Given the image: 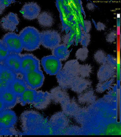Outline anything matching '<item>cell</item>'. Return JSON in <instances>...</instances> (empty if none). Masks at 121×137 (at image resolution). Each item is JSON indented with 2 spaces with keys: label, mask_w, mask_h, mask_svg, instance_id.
<instances>
[{
  "label": "cell",
  "mask_w": 121,
  "mask_h": 137,
  "mask_svg": "<svg viewBox=\"0 0 121 137\" xmlns=\"http://www.w3.org/2000/svg\"><path fill=\"white\" fill-rule=\"evenodd\" d=\"M52 100L50 92L28 88L17 97V102L23 106L30 104L36 108L41 110L46 108Z\"/></svg>",
  "instance_id": "cell-1"
},
{
  "label": "cell",
  "mask_w": 121,
  "mask_h": 137,
  "mask_svg": "<svg viewBox=\"0 0 121 137\" xmlns=\"http://www.w3.org/2000/svg\"><path fill=\"white\" fill-rule=\"evenodd\" d=\"M0 135H18L19 133L15 126L17 117L15 112L11 109H5L0 113Z\"/></svg>",
  "instance_id": "cell-3"
},
{
  "label": "cell",
  "mask_w": 121,
  "mask_h": 137,
  "mask_svg": "<svg viewBox=\"0 0 121 137\" xmlns=\"http://www.w3.org/2000/svg\"><path fill=\"white\" fill-rule=\"evenodd\" d=\"M19 35L23 49L25 50L34 51L41 44L40 32L34 27H25L20 32Z\"/></svg>",
  "instance_id": "cell-2"
},
{
  "label": "cell",
  "mask_w": 121,
  "mask_h": 137,
  "mask_svg": "<svg viewBox=\"0 0 121 137\" xmlns=\"http://www.w3.org/2000/svg\"><path fill=\"white\" fill-rule=\"evenodd\" d=\"M106 63L111 66L116 68L117 65V60L116 58L111 55L107 56Z\"/></svg>",
  "instance_id": "cell-26"
},
{
  "label": "cell",
  "mask_w": 121,
  "mask_h": 137,
  "mask_svg": "<svg viewBox=\"0 0 121 137\" xmlns=\"http://www.w3.org/2000/svg\"><path fill=\"white\" fill-rule=\"evenodd\" d=\"M0 98L4 102L6 109H11L17 103V96L9 88L0 92Z\"/></svg>",
  "instance_id": "cell-14"
},
{
  "label": "cell",
  "mask_w": 121,
  "mask_h": 137,
  "mask_svg": "<svg viewBox=\"0 0 121 137\" xmlns=\"http://www.w3.org/2000/svg\"><path fill=\"white\" fill-rule=\"evenodd\" d=\"M11 83L0 79V92L9 88Z\"/></svg>",
  "instance_id": "cell-27"
},
{
  "label": "cell",
  "mask_w": 121,
  "mask_h": 137,
  "mask_svg": "<svg viewBox=\"0 0 121 137\" xmlns=\"http://www.w3.org/2000/svg\"><path fill=\"white\" fill-rule=\"evenodd\" d=\"M6 109L4 104L0 98V113Z\"/></svg>",
  "instance_id": "cell-28"
},
{
  "label": "cell",
  "mask_w": 121,
  "mask_h": 137,
  "mask_svg": "<svg viewBox=\"0 0 121 137\" xmlns=\"http://www.w3.org/2000/svg\"><path fill=\"white\" fill-rule=\"evenodd\" d=\"M1 132V129L0 125V135Z\"/></svg>",
  "instance_id": "cell-29"
},
{
  "label": "cell",
  "mask_w": 121,
  "mask_h": 137,
  "mask_svg": "<svg viewBox=\"0 0 121 137\" xmlns=\"http://www.w3.org/2000/svg\"><path fill=\"white\" fill-rule=\"evenodd\" d=\"M21 63L20 54L10 53L3 64L16 74L20 73Z\"/></svg>",
  "instance_id": "cell-12"
},
{
  "label": "cell",
  "mask_w": 121,
  "mask_h": 137,
  "mask_svg": "<svg viewBox=\"0 0 121 137\" xmlns=\"http://www.w3.org/2000/svg\"><path fill=\"white\" fill-rule=\"evenodd\" d=\"M91 83L90 80L78 75L73 77L69 88L74 92L81 93L88 89Z\"/></svg>",
  "instance_id": "cell-11"
},
{
  "label": "cell",
  "mask_w": 121,
  "mask_h": 137,
  "mask_svg": "<svg viewBox=\"0 0 121 137\" xmlns=\"http://www.w3.org/2000/svg\"><path fill=\"white\" fill-rule=\"evenodd\" d=\"M19 23L17 15L10 12L2 18L0 21V26L4 31L13 32L16 29Z\"/></svg>",
  "instance_id": "cell-9"
},
{
  "label": "cell",
  "mask_w": 121,
  "mask_h": 137,
  "mask_svg": "<svg viewBox=\"0 0 121 137\" xmlns=\"http://www.w3.org/2000/svg\"><path fill=\"white\" fill-rule=\"evenodd\" d=\"M92 71V67L90 64H80L79 75L82 77L87 78L90 76Z\"/></svg>",
  "instance_id": "cell-20"
},
{
  "label": "cell",
  "mask_w": 121,
  "mask_h": 137,
  "mask_svg": "<svg viewBox=\"0 0 121 137\" xmlns=\"http://www.w3.org/2000/svg\"><path fill=\"white\" fill-rule=\"evenodd\" d=\"M37 18L39 24L43 27H50L54 24V20L53 16L47 11H44L40 13Z\"/></svg>",
  "instance_id": "cell-17"
},
{
  "label": "cell",
  "mask_w": 121,
  "mask_h": 137,
  "mask_svg": "<svg viewBox=\"0 0 121 137\" xmlns=\"http://www.w3.org/2000/svg\"><path fill=\"white\" fill-rule=\"evenodd\" d=\"M40 33L41 44L44 47L52 50L60 44L61 38L57 31L48 30Z\"/></svg>",
  "instance_id": "cell-4"
},
{
  "label": "cell",
  "mask_w": 121,
  "mask_h": 137,
  "mask_svg": "<svg viewBox=\"0 0 121 137\" xmlns=\"http://www.w3.org/2000/svg\"><path fill=\"white\" fill-rule=\"evenodd\" d=\"M52 54L60 61L67 59L69 55V51L64 44H60L52 49Z\"/></svg>",
  "instance_id": "cell-19"
},
{
  "label": "cell",
  "mask_w": 121,
  "mask_h": 137,
  "mask_svg": "<svg viewBox=\"0 0 121 137\" xmlns=\"http://www.w3.org/2000/svg\"><path fill=\"white\" fill-rule=\"evenodd\" d=\"M9 88L18 97L28 88L22 78L17 77L11 83Z\"/></svg>",
  "instance_id": "cell-15"
},
{
  "label": "cell",
  "mask_w": 121,
  "mask_h": 137,
  "mask_svg": "<svg viewBox=\"0 0 121 137\" xmlns=\"http://www.w3.org/2000/svg\"><path fill=\"white\" fill-rule=\"evenodd\" d=\"M40 11L39 6L36 3L32 2L25 3L22 8L21 12L24 18L32 20L37 18Z\"/></svg>",
  "instance_id": "cell-10"
},
{
  "label": "cell",
  "mask_w": 121,
  "mask_h": 137,
  "mask_svg": "<svg viewBox=\"0 0 121 137\" xmlns=\"http://www.w3.org/2000/svg\"><path fill=\"white\" fill-rule=\"evenodd\" d=\"M2 40L11 53L20 54L23 49L19 35L9 32L3 36Z\"/></svg>",
  "instance_id": "cell-6"
},
{
  "label": "cell",
  "mask_w": 121,
  "mask_h": 137,
  "mask_svg": "<svg viewBox=\"0 0 121 137\" xmlns=\"http://www.w3.org/2000/svg\"><path fill=\"white\" fill-rule=\"evenodd\" d=\"M21 57L20 73L22 75L39 70L40 62L36 57L30 54H20Z\"/></svg>",
  "instance_id": "cell-5"
},
{
  "label": "cell",
  "mask_w": 121,
  "mask_h": 137,
  "mask_svg": "<svg viewBox=\"0 0 121 137\" xmlns=\"http://www.w3.org/2000/svg\"><path fill=\"white\" fill-rule=\"evenodd\" d=\"M15 2L13 0H0V15L3 13L7 7Z\"/></svg>",
  "instance_id": "cell-25"
},
{
  "label": "cell",
  "mask_w": 121,
  "mask_h": 137,
  "mask_svg": "<svg viewBox=\"0 0 121 137\" xmlns=\"http://www.w3.org/2000/svg\"><path fill=\"white\" fill-rule=\"evenodd\" d=\"M116 73L115 68L106 63L101 64L97 74V77L99 82H104L113 78Z\"/></svg>",
  "instance_id": "cell-13"
},
{
  "label": "cell",
  "mask_w": 121,
  "mask_h": 137,
  "mask_svg": "<svg viewBox=\"0 0 121 137\" xmlns=\"http://www.w3.org/2000/svg\"><path fill=\"white\" fill-rule=\"evenodd\" d=\"M41 62L44 71L47 74L50 75L57 74L62 68L61 61L53 55L43 57Z\"/></svg>",
  "instance_id": "cell-8"
},
{
  "label": "cell",
  "mask_w": 121,
  "mask_h": 137,
  "mask_svg": "<svg viewBox=\"0 0 121 137\" xmlns=\"http://www.w3.org/2000/svg\"><path fill=\"white\" fill-rule=\"evenodd\" d=\"M10 53L2 40L0 39V64H3Z\"/></svg>",
  "instance_id": "cell-22"
},
{
  "label": "cell",
  "mask_w": 121,
  "mask_h": 137,
  "mask_svg": "<svg viewBox=\"0 0 121 137\" xmlns=\"http://www.w3.org/2000/svg\"><path fill=\"white\" fill-rule=\"evenodd\" d=\"M22 78L29 88L36 90L42 85L44 77L40 69L23 74Z\"/></svg>",
  "instance_id": "cell-7"
},
{
  "label": "cell",
  "mask_w": 121,
  "mask_h": 137,
  "mask_svg": "<svg viewBox=\"0 0 121 137\" xmlns=\"http://www.w3.org/2000/svg\"><path fill=\"white\" fill-rule=\"evenodd\" d=\"M80 64L77 59L67 62L61 70L73 77L79 75Z\"/></svg>",
  "instance_id": "cell-16"
},
{
  "label": "cell",
  "mask_w": 121,
  "mask_h": 137,
  "mask_svg": "<svg viewBox=\"0 0 121 137\" xmlns=\"http://www.w3.org/2000/svg\"><path fill=\"white\" fill-rule=\"evenodd\" d=\"M88 51L85 47L80 48L77 51L75 54L76 59L81 61H84L87 58Z\"/></svg>",
  "instance_id": "cell-24"
},
{
  "label": "cell",
  "mask_w": 121,
  "mask_h": 137,
  "mask_svg": "<svg viewBox=\"0 0 121 137\" xmlns=\"http://www.w3.org/2000/svg\"><path fill=\"white\" fill-rule=\"evenodd\" d=\"M113 78L104 82H99L96 86V90L97 92L101 93L109 89L112 86L114 82Z\"/></svg>",
  "instance_id": "cell-21"
},
{
  "label": "cell",
  "mask_w": 121,
  "mask_h": 137,
  "mask_svg": "<svg viewBox=\"0 0 121 137\" xmlns=\"http://www.w3.org/2000/svg\"><path fill=\"white\" fill-rule=\"evenodd\" d=\"M107 56L104 52L101 50H99L94 54V58L97 63L102 64L106 63Z\"/></svg>",
  "instance_id": "cell-23"
},
{
  "label": "cell",
  "mask_w": 121,
  "mask_h": 137,
  "mask_svg": "<svg viewBox=\"0 0 121 137\" xmlns=\"http://www.w3.org/2000/svg\"><path fill=\"white\" fill-rule=\"evenodd\" d=\"M15 73L3 64H0V79L11 83L17 77Z\"/></svg>",
  "instance_id": "cell-18"
}]
</instances>
